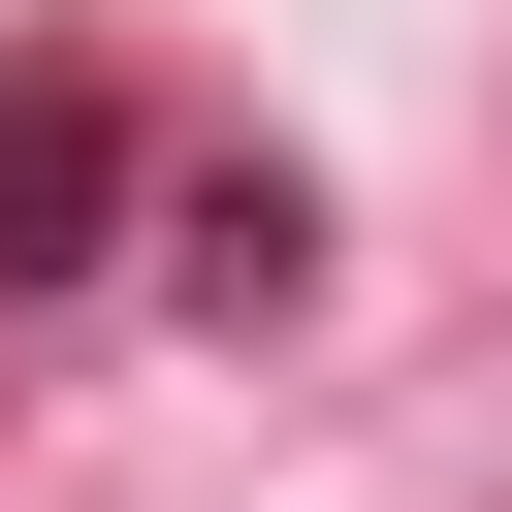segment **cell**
<instances>
[{
	"label": "cell",
	"mask_w": 512,
	"mask_h": 512,
	"mask_svg": "<svg viewBox=\"0 0 512 512\" xmlns=\"http://www.w3.org/2000/svg\"><path fill=\"white\" fill-rule=\"evenodd\" d=\"M96 192H128V96H96V64H0V288H64Z\"/></svg>",
	"instance_id": "6da1fadb"
}]
</instances>
